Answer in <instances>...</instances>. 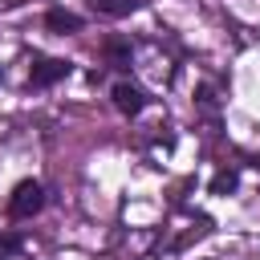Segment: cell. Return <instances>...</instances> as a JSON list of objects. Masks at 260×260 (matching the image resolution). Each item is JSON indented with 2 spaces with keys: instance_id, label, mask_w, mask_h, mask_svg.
<instances>
[{
  "instance_id": "cell-1",
  "label": "cell",
  "mask_w": 260,
  "mask_h": 260,
  "mask_svg": "<svg viewBox=\"0 0 260 260\" xmlns=\"http://www.w3.org/2000/svg\"><path fill=\"white\" fill-rule=\"evenodd\" d=\"M41 207H45V187H41L37 179H24V183L12 187V195H8V215H12V219H28V215H37Z\"/></svg>"
},
{
  "instance_id": "cell-2",
  "label": "cell",
  "mask_w": 260,
  "mask_h": 260,
  "mask_svg": "<svg viewBox=\"0 0 260 260\" xmlns=\"http://www.w3.org/2000/svg\"><path fill=\"white\" fill-rule=\"evenodd\" d=\"M69 61L65 57H41L32 69H28V85H37V89H45V85H53V81H61V77H69Z\"/></svg>"
},
{
  "instance_id": "cell-3",
  "label": "cell",
  "mask_w": 260,
  "mask_h": 260,
  "mask_svg": "<svg viewBox=\"0 0 260 260\" xmlns=\"http://www.w3.org/2000/svg\"><path fill=\"white\" fill-rule=\"evenodd\" d=\"M110 98H114L118 114H126V118L142 114V106H146V93H142V85H134V81H118V85L110 89Z\"/></svg>"
},
{
  "instance_id": "cell-4",
  "label": "cell",
  "mask_w": 260,
  "mask_h": 260,
  "mask_svg": "<svg viewBox=\"0 0 260 260\" xmlns=\"http://www.w3.org/2000/svg\"><path fill=\"white\" fill-rule=\"evenodd\" d=\"M45 28L49 32H77L81 28V16L77 12H65V8H49L45 12Z\"/></svg>"
},
{
  "instance_id": "cell-5",
  "label": "cell",
  "mask_w": 260,
  "mask_h": 260,
  "mask_svg": "<svg viewBox=\"0 0 260 260\" xmlns=\"http://www.w3.org/2000/svg\"><path fill=\"white\" fill-rule=\"evenodd\" d=\"M89 4H93V12H102V16H126V12L138 8V0H89Z\"/></svg>"
},
{
  "instance_id": "cell-6",
  "label": "cell",
  "mask_w": 260,
  "mask_h": 260,
  "mask_svg": "<svg viewBox=\"0 0 260 260\" xmlns=\"http://www.w3.org/2000/svg\"><path fill=\"white\" fill-rule=\"evenodd\" d=\"M236 183H240V175H236V171H219V175L211 179V195H232V191H236Z\"/></svg>"
},
{
  "instance_id": "cell-7",
  "label": "cell",
  "mask_w": 260,
  "mask_h": 260,
  "mask_svg": "<svg viewBox=\"0 0 260 260\" xmlns=\"http://www.w3.org/2000/svg\"><path fill=\"white\" fill-rule=\"evenodd\" d=\"M106 53H110V61H114V65H130V49H126L122 41H110V45H106Z\"/></svg>"
},
{
  "instance_id": "cell-8",
  "label": "cell",
  "mask_w": 260,
  "mask_h": 260,
  "mask_svg": "<svg viewBox=\"0 0 260 260\" xmlns=\"http://www.w3.org/2000/svg\"><path fill=\"white\" fill-rule=\"evenodd\" d=\"M20 248H24L20 236H0V260H4V256H16Z\"/></svg>"
}]
</instances>
